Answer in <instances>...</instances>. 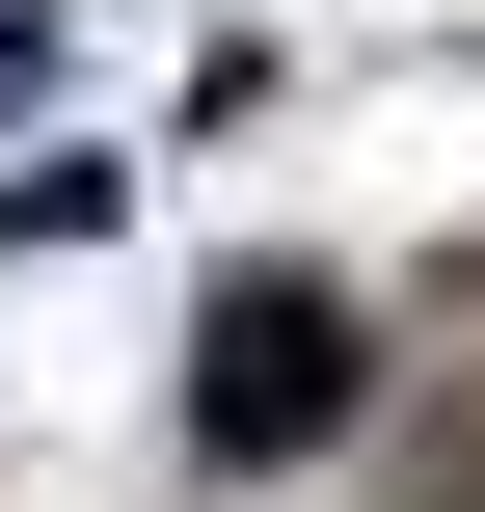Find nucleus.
Instances as JSON below:
<instances>
[{
  "instance_id": "nucleus-1",
  "label": "nucleus",
  "mask_w": 485,
  "mask_h": 512,
  "mask_svg": "<svg viewBox=\"0 0 485 512\" xmlns=\"http://www.w3.org/2000/svg\"><path fill=\"white\" fill-rule=\"evenodd\" d=\"M351 405H378V324H351L324 270H243V297L189 324V432H216V459H324Z\"/></svg>"
}]
</instances>
